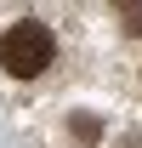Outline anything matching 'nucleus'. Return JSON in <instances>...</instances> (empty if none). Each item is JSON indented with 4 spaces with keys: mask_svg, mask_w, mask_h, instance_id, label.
I'll use <instances>...</instances> for the list:
<instances>
[{
    "mask_svg": "<svg viewBox=\"0 0 142 148\" xmlns=\"http://www.w3.org/2000/svg\"><path fill=\"white\" fill-rule=\"evenodd\" d=\"M51 57H57V40H51V29H46V23H34V17L12 23V29L0 34V69L17 74V80L46 74V69H51Z\"/></svg>",
    "mask_w": 142,
    "mask_h": 148,
    "instance_id": "f257e3e1",
    "label": "nucleus"
},
{
    "mask_svg": "<svg viewBox=\"0 0 142 148\" xmlns=\"http://www.w3.org/2000/svg\"><path fill=\"white\" fill-rule=\"evenodd\" d=\"M119 23H125V34H142V6H119Z\"/></svg>",
    "mask_w": 142,
    "mask_h": 148,
    "instance_id": "f03ea898",
    "label": "nucleus"
},
{
    "mask_svg": "<svg viewBox=\"0 0 142 148\" xmlns=\"http://www.w3.org/2000/svg\"><path fill=\"white\" fill-rule=\"evenodd\" d=\"M74 137L80 143H97V120H74Z\"/></svg>",
    "mask_w": 142,
    "mask_h": 148,
    "instance_id": "7ed1b4c3",
    "label": "nucleus"
}]
</instances>
